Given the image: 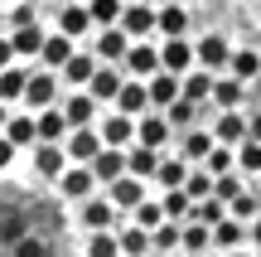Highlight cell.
<instances>
[{
	"instance_id": "603a6c76",
	"label": "cell",
	"mask_w": 261,
	"mask_h": 257,
	"mask_svg": "<svg viewBox=\"0 0 261 257\" xmlns=\"http://www.w3.org/2000/svg\"><path fill=\"white\" fill-rule=\"evenodd\" d=\"M130 219H136L140 228H150V233H155L160 223L169 219V214H165V199H145V204H136V209H130Z\"/></svg>"
},
{
	"instance_id": "3957f363",
	"label": "cell",
	"mask_w": 261,
	"mask_h": 257,
	"mask_svg": "<svg viewBox=\"0 0 261 257\" xmlns=\"http://www.w3.org/2000/svg\"><path fill=\"white\" fill-rule=\"evenodd\" d=\"M68 165H73V155H68L63 141H39L34 146V175H39V180L58 184V175H63Z\"/></svg>"
},
{
	"instance_id": "4316f807",
	"label": "cell",
	"mask_w": 261,
	"mask_h": 257,
	"mask_svg": "<svg viewBox=\"0 0 261 257\" xmlns=\"http://www.w3.org/2000/svg\"><path fill=\"white\" fill-rule=\"evenodd\" d=\"M227 214H232V219H247V223H252L256 214H261V199H256L252 190H242V194H232V199H227Z\"/></svg>"
},
{
	"instance_id": "4fadbf2b",
	"label": "cell",
	"mask_w": 261,
	"mask_h": 257,
	"mask_svg": "<svg viewBox=\"0 0 261 257\" xmlns=\"http://www.w3.org/2000/svg\"><path fill=\"white\" fill-rule=\"evenodd\" d=\"M198 63L213 68V73H227V63H232L227 39H223V34H203V39H198Z\"/></svg>"
},
{
	"instance_id": "ac0fdd59",
	"label": "cell",
	"mask_w": 261,
	"mask_h": 257,
	"mask_svg": "<svg viewBox=\"0 0 261 257\" xmlns=\"http://www.w3.org/2000/svg\"><path fill=\"white\" fill-rule=\"evenodd\" d=\"M189 170H194V160H184V155H165V160H160L155 184H160V190H179V184L189 180Z\"/></svg>"
},
{
	"instance_id": "30bf717a",
	"label": "cell",
	"mask_w": 261,
	"mask_h": 257,
	"mask_svg": "<svg viewBox=\"0 0 261 257\" xmlns=\"http://www.w3.org/2000/svg\"><path fill=\"white\" fill-rule=\"evenodd\" d=\"M34 122H39V141H63V136L73 131V122H68L63 102H54V107H39V112H34Z\"/></svg>"
},
{
	"instance_id": "6da1fadb",
	"label": "cell",
	"mask_w": 261,
	"mask_h": 257,
	"mask_svg": "<svg viewBox=\"0 0 261 257\" xmlns=\"http://www.w3.org/2000/svg\"><path fill=\"white\" fill-rule=\"evenodd\" d=\"M97 190H102V180H97L92 160H73L63 175H58V194H63L68 204H83V199H92Z\"/></svg>"
},
{
	"instance_id": "5b68a950",
	"label": "cell",
	"mask_w": 261,
	"mask_h": 257,
	"mask_svg": "<svg viewBox=\"0 0 261 257\" xmlns=\"http://www.w3.org/2000/svg\"><path fill=\"white\" fill-rule=\"evenodd\" d=\"M136 131H140V116L121 112V107L102 116V141L107 146H136Z\"/></svg>"
},
{
	"instance_id": "7402d4cb",
	"label": "cell",
	"mask_w": 261,
	"mask_h": 257,
	"mask_svg": "<svg viewBox=\"0 0 261 257\" xmlns=\"http://www.w3.org/2000/svg\"><path fill=\"white\" fill-rule=\"evenodd\" d=\"M227 73H237L242 83H256V78H261V54H252V49H232Z\"/></svg>"
},
{
	"instance_id": "2e32d148",
	"label": "cell",
	"mask_w": 261,
	"mask_h": 257,
	"mask_svg": "<svg viewBox=\"0 0 261 257\" xmlns=\"http://www.w3.org/2000/svg\"><path fill=\"white\" fill-rule=\"evenodd\" d=\"M68 58H73V34H68V29H54V34H44L39 63H48V68H63Z\"/></svg>"
},
{
	"instance_id": "d6986e66",
	"label": "cell",
	"mask_w": 261,
	"mask_h": 257,
	"mask_svg": "<svg viewBox=\"0 0 261 257\" xmlns=\"http://www.w3.org/2000/svg\"><path fill=\"white\" fill-rule=\"evenodd\" d=\"M24 87H29V68H19V63L0 68V97L5 102H24Z\"/></svg>"
},
{
	"instance_id": "52a82bcc",
	"label": "cell",
	"mask_w": 261,
	"mask_h": 257,
	"mask_svg": "<svg viewBox=\"0 0 261 257\" xmlns=\"http://www.w3.org/2000/svg\"><path fill=\"white\" fill-rule=\"evenodd\" d=\"M63 146H68V155H73V160H92L107 141H102V126H73V131L63 136Z\"/></svg>"
},
{
	"instance_id": "1f68e13d",
	"label": "cell",
	"mask_w": 261,
	"mask_h": 257,
	"mask_svg": "<svg viewBox=\"0 0 261 257\" xmlns=\"http://www.w3.org/2000/svg\"><path fill=\"white\" fill-rule=\"evenodd\" d=\"M256 92H261V78H256Z\"/></svg>"
},
{
	"instance_id": "4dcf8cb0",
	"label": "cell",
	"mask_w": 261,
	"mask_h": 257,
	"mask_svg": "<svg viewBox=\"0 0 261 257\" xmlns=\"http://www.w3.org/2000/svg\"><path fill=\"white\" fill-rule=\"evenodd\" d=\"M0 15H5V0H0Z\"/></svg>"
},
{
	"instance_id": "8992f818",
	"label": "cell",
	"mask_w": 261,
	"mask_h": 257,
	"mask_svg": "<svg viewBox=\"0 0 261 257\" xmlns=\"http://www.w3.org/2000/svg\"><path fill=\"white\" fill-rule=\"evenodd\" d=\"M160 160H165V151H160V146H145V141L126 146V170L140 175V180H150V184H155V175H160Z\"/></svg>"
},
{
	"instance_id": "8fae6325",
	"label": "cell",
	"mask_w": 261,
	"mask_h": 257,
	"mask_svg": "<svg viewBox=\"0 0 261 257\" xmlns=\"http://www.w3.org/2000/svg\"><path fill=\"white\" fill-rule=\"evenodd\" d=\"M97 107H102V102L92 97V87H77V92L63 97V112H68V122H73V126H92L97 122Z\"/></svg>"
},
{
	"instance_id": "9c48e42d",
	"label": "cell",
	"mask_w": 261,
	"mask_h": 257,
	"mask_svg": "<svg viewBox=\"0 0 261 257\" xmlns=\"http://www.w3.org/2000/svg\"><path fill=\"white\" fill-rule=\"evenodd\" d=\"M121 29H126L130 39H150V34L160 29V10H150V5H140V0H136V5H126Z\"/></svg>"
},
{
	"instance_id": "9a60e30c",
	"label": "cell",
	"mask_w": 261,
	"mask_h": 257,
	"mask_svg": "<svg viewBox=\"0 0 261 257\" xmlns=\"http://www.w3.org/2000/svg\"><path fill=\"white\" fill-rule=\"evenodd\" d=\"M5 136L19 146V151H34V146H39V122H34V112H10Z\"/></svg>"
},
{
	"instance_id": "e0dca14e",
	"label": "cell",
	"mask_w": 261,
	"mask_h": 257,
	"mask_svg": "<svg viewBox=\"0 0 261 257\" xmlns=\"http://www.w3.org/2000/svg\"><path fill=\"white\" fill-rule=\"evenodd\" d=\"M97 63H102L97 54H73L63 68H58V73H63L68 87H87V83H92V73H97Z\"/></svg>"
},
{
	"instance_id": "7c38bea8",
	"label": "cell",
	"mask_w": 261,
	"mask_h": 257,
	"mask_svg": "<svg viewBox=\"0 0 261 257\" xmlns=\"http://www.w3.org/2000/svg\"><path fill=\"white\" fill-rule=\"evenodd\" d=\"M92 170H97V180H102V190L112 180H121L126 175V146H102V151L92 155Z\"/></svg>"
},
{
	"instance_id": "f1b7e54d",
	"label": "cell",
	"mask_w": 261,
	"mask_h": 257,
	"mask_svg": "<svg viewBox=\"0 0 261 257\" xmlns=\"http://www.w3.org/2000/svg\"><path fill=\"white\" fill-rule=\"evenodd\" d=\"M15 39H10V34H0V68H5V63H15Z\"/></svg>"
},
{
	"instance_id": "ba28073f",
	"label": "cell",
	"mask_w": 261,
	"mask_h": 257,
	"mask_svg": "<svg viewBox=\"0 0 261 257\" xmlns=\"http://www.w3.org/2000/svg\"><path fill=\"white\" fill-rule=\"evenodd\" d=\"M116 219H121V209H116L112 194H92V199H83V223H87V228H116Z\"/></svg>"
},
{
	"instance_id": "ffe728a7",
	"label": "cell",
	"mask_w": 261,
	"mask_h": 257,
	"mask_svg": "<svg viewBox=\"0 0 261 257\" xmlns=\"http://www.w3.org/2000/svg\"><path fill=\"white\" fill-rule=\"evenodd\" d=\"M15 54L19 58H39V49H44V29H39V19H29V25H15Z\"/></svg>"
},
{
	"instance_id": "7a4b0ae2",
	"label": "cell",
	"mask_w": 261,
	"mask_h": 257,
	"mask_svg": "<svg viewBox=\"0 0 261 257\" xmlns=\"http://www.w3.org/2000/svg\"><path fill=\"white\" fill-rule=\"evenodd\" d=\"M58 102V68H29V87H24V107L39 112V107H54Z\"/></svg>"
},
{
	"instance_id": "d4e9b609",
	"label": "cell",
	"mask_w": 261,
	"mask_h": 257,
	"mask_svg": "<svg viewBox=\"0 0 261 257\" xmlns=\"http://www.w3.org/2000/svg\"><path fill=\"white\" fill-rule=\"evenodd\" d=\"M237 170L242 175H261V141L256 136H247V141L237 146Z\"/></svg>"
},
{
	"instance_id": "f546056e",
	"label": "cell",
	"mask_w": 261,
	"mask_h": 257,
	"mask_svg": "<svg viewBox=\"0 0 261 257\" xmlns=\"http://www.w3.org/2000/svg\"><path fill=\"white\" fill-rule=\"evenodd\" d=\"M5 122H10V102L0 97V131H5Z\"/></svg>"
},
{
	"instance_id": "44dd1931",
	"label": "cell",
	"mask_w": 261,
	"mask_h": 257,
	"mask_svg": "<svg viewBox=\"0 0 261 257\" xmlns=\"http://www.w3.org/2000/svg\"><path fill=\"white\" fill-rule=\"evenodd\" d=\"M97 25V19H92V10H87V5H63V10H58V29H68V34H87V29H92Z\"/></svg>"
},
{
	"instance_id": "d6a6232c",
	"label": "cell",
	"mask_w": 261,
	"mask_h": 257,
	"mask_svg": "<svg viewBox=\"0 0 261 257\" xmlns=\"http://www.w3.org/2000/svg\"><path fill=\"white\" fill-rule=\"evenodd\" d=\"M5 5H15V0H5Z\"/></svg>"
},
{
	"instance_id": "83f0119b",
	"label": "cell",
	"mask_w": 261,
	"mask_h": 257,
	"mask_svg": "<svg viewBox=\"0 0 261 257\" xmlns=\"http://www.w3.org/2000/svg\"><path fill=\"white\" fill-rule=\"evenodd\" d=\"M15 155H19V146L10 141L5 131H0V170H10V165H15Z\"/></svg>"
},
{
	"instance_id": "277c9868",
	"label": "cell",
	"mask_w": 261,
	"mask_h": 257,
	"mask_svg": "<svg viewBox=\"0 0 261 257\" xmlns=\"http://www.w3.org/2000/svg\"><path fill=\"white\" fill-rule=\"evenodd\" d=\"M107 194L116 199V209H121V214H130L136 204H145V199H150V180H140V175H130V170H126L121 180L107 184Z\"/></svg>"
},
{
	"instance_id": "5bb4252c",
	"label": "cell",
	"mask_w": 261,
	"mask_h": 257,
	"mask_svg": "<svg viewBox=\"0 0 261 257\" xmlns=\"http://www.w3.org/2000/svg\"><path fill=\"white\" fill-rule=\"evenodd\" d=\"M213 146H218V136L203 131V126H189V131L179 136V155H184V160H194V165H203Z\"/></svg>"
},
{
	"instance_id": "cb8c5ba5",
	"label": "cell",
	"mask_w": 261,
	"mask_h": 257,
	"mask_svg": "<svg viewBox=\"0 0 261 257\" xmlns=\"http://www.w3.org/2000/svg\"><path fill=\"white\" fill-rule=\"evenodd\" d=\"M160 34H189V10L184 5H165L160 10Z\"/></svg>"
},
{
	"instance_id": "484cf974",
	"label": "cell",
	"mask_w": 261,
	"mask_h": 257,
	"mask_svg": "<svg viewBox=\"0 0 261 257\" xmlns=\"http://www.w3.org/2000/svg\"><path fill=\"white\" fill-rule=\"evenodd\" d=\"M87 10H92V19H97V25H121L126 0H87Z\"/></svg>"
}]
</instances>
